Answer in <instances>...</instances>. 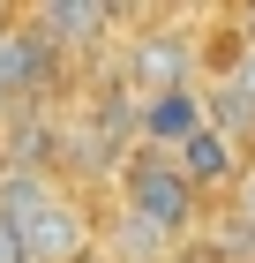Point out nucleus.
Here are the masks:
<instances>
[{"mask_svg": "<svg viewBox=\"0 0 255 263\" xmlns=\"http://www.w3.org/2000/svg\"><path fill=\"white\" fill-rule=\"evenodd\" d=\"M120 203H128L143 226H158L165 241H188V226H195V211H203L195 181L180 173L173 151H135V158L120 165Z\"/></svg>", "mask_w": 255, "mask_h": 263, "instance_id": "f257e3e1", "label": "nucleus"}, {"mask_svg": "<svg viewBox=\"0 0 255 263\" xmlns=\"http://www.w3.org/2000/svg\"><path fill=\"white\" fill-rule=\"evenodd\" d=\"M15 233H23V248H30V263H83V248H90V218H83V203L60 196V188L15 226Z\"/></svg>", "mask_w": 255, "mask_h": 263, "instance_id": "f03ea898", "label": "nucleus"}, {"mask_svg": "<svg viewBox=\"0 0 255 263\" xmlns=\"http://www.w3.org/2000/svg\"><path fill=\"white\" fill-rule=\"evenodd\" d=\"M128 76H135L143 98L195 90V38H188V30H143L135 53H128Z\"/></svg>", "mask_w": 255, "mask_h": 263, "instance_id": "7ed1b4c3", "label": "nucleus"}, {"mask_svg": "<svg viewBox=\"0 0 255 263\" xmlns=\"http://www.w3.org/2000/svg\"><path fill=\"white\" fill-rule=\"evenodd\" d=\"M203 128H210L203 90H165V98H143V105H135V136H143V151H180V143H195Z\"/></svg>", "mask_w": 255, "mask_h": 263, "instance_id": "20e7f679", "label": "nucleus"}, {"mask_svg": "<svg viewBox=\"0 0 255 263\" xmlns=\"http://www.w3.org/2000/svg\"><path fill=\"white\" fill-rule=\"evenodd\" d=\"M53 76H60V53L30 30V23H8V30H0V90H8V98H30V90H45Z\"/></svg>", "mask_w": 255, "mask_h": 263, "instance_id": "39448f33", "label": "nucleus"}, {"mask_svg": "<svg viewBox=\"0 0 255 263\" xmlns=\"http://www.w3.org/2000/svg\"><path fill=\"white\" fill-rule=\"evenodd\" d=\"M30 30H38L53 53H90V45L113 30V8H105V0H45L38 15H30Z\"/></svg>", "mask_w": 255, "mask_h": 263, "instance_id": "423d86ee", "label": "nucleus"}, {"mask_svg": "<svg viewBox=\"0 0 255 263\" xmlns=\"http://www.w3.org/2000/svg\"><path fill=\"white\" fill-rule=\"evenodd\" d=\"M173 158H180V173L195 181V196L203 188H240V143H225L218 128H203L195 143H180Z\"/></svg>", "mask_w": 255, "mask_h": 263, "instance_id": "0eeeda50", "label": "nucleus"}, {"mask_svg": "<svg viewBox=\"0 0 255 263\" xmlns=\"http://www.w3.org/2000/svg\"><path fill=\"white\" fill-rule=\"evenodd\" d=\"M203 105H210V128H218V136H225V143H240V136H255V105L240 98L233 83H218V90H210V98H203Z\"/></svg>", "mask_w": 255, "mask_h": 263, "instance_id": "6e6552de", "label": "nucleus"}, {"mask_svg": "<svg viewBox=\"0 0 255 263\" xmlns=\"http://www.w3.org/2000/svg\"><path fill=\"white\" fill-rule=\"evenodd\" d=\"M225 83H233L240 98L255 105V45H240V53H233V68H225Z\"/></svg>", "mask_w": 255, "mask_h": 263, "instance_id": "1a4fd4ad", "label": "nucleus"}, {"mask_svg": "<svg viewBox=\"0 0 255 263\" xmlns=\"http://www.w3.org/2000/svg\"><path fill=\"white\" fill-rule=\"evenodd\" d=\"M233 211H240V226H255V165H240V188H233Z\"/></svg>", "mask_w": 255, "mask_h": 263, "instance_id": "9d476101", "label": "nucleus"}, {"mask_svg": "<svg viewBox=\"0 0 255 263\" xmlns=\"http://www.w3.org/2000/svg\"><path fill=\"white\" fill-rule=\"evenodd\" d=\"M0 181H8V151H0Z\"/></svg>", "mask_w": 255, "mask_h": 263, "instance_id": "9b49d317", "label": "nucleus"}, {"mask_svg": "<svg viewBox=\"0 0 255 263\" xmlns=\"http://www.w3.org/2000/svg\"><path fill=\"white\" fill-rule=\"evenodd\" d=\"M8 105H15V98H8V90H0V113H8Z\"/></svg>", "mask_w": 255, "mask_h": 263, "instance_id": "f8f14e48", "label": "nucleus"}, {"mask_svg": "<svg viewBox=\"0 0 255 263\" xmlns=\"http://www.w3.org/2000/svg\"><path fill=\"white\" fill-rule=\"evenodd\" d=\"M0 30H8V15H0Z\"/></svg>", "mask_w": 255, "mask_h": 263, "instance_id": "ddd939ff", "label": "nucleus"}]
</instances>
